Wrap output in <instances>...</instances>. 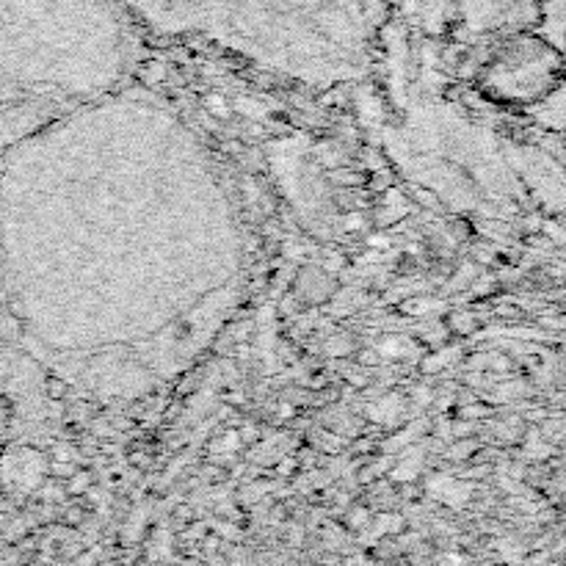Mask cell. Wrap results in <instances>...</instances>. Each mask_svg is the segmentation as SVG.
<instances>
[{"instance_id": "1", "label": "cell", "mask_w": 566, "mask_h": 566, "mask_svg": "<svg viewBox=\"0 0 566 566\" xmlns=\"http://www.w3.org/2000/svg\"><path fill=\"white\" fill-rule=\"evenodd\" d=\"M144 14H161V17H188L191 23H205V20H232L243 14H257V9L268 6H301V0H133ZM324 6V0H307ZM337 6H346V0H329Z\"/></svg>"}, {"instance_id": "2", "label": "cell", "mask_w": 566, "mask_h": 566, "mask_svg": "<svg viewBox=\"0 0 566 566\" xmlns=\"http://www.w3.org/2000/svg\"><path fill=\"white\" fill-rule=\"evenodd\" d=\"M404 348H406L404 340H398V337H390V340H384L382 346H379V351H382L384 357H401V354H406Z\"/></svg>"}, {"instance_id": "3", "label": "cell", "mask_w": 566, "mask_h": 566, "mask_svg": "<svg viewBox=\"0 0 566 566\" xmlns=\"http://www.w3.org/2000/svg\"><path fill=\"white\" fill-rule=\"evenodd\" d=\"M89 481H92V475H89V473H78V475H75V478H72L70 492H75V495H78V492H86V489H89Z\"/></svg>"}, {"instance_id": "4", "label": "cell", "mask_w": 566, "mask_h": 566, "mask_svg": "<svg viewBox=\"0 0 566 566\" xmlns=\"http://www.w3.org/2000/svg\"><path fill=\"white\" fill-rule=\"evenodd\" d=\"M208 108H210V111H213V114H219V116L230 114V108H227V103L221 100L219 94H213V97H208Z\"/></svg>"}]
</instances>
